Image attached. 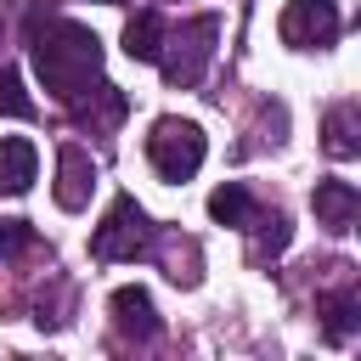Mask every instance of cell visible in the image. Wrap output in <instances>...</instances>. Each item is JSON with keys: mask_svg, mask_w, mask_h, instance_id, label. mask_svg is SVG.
I'll return each instance as SVG.
<instances>
[{"mask_svg": "<svg viewBox=\"0 0 361 361\" xmlns=\"http://www.w3.org/2000/svg\"><path fill=\"white\" fill-rule=\"evenodd\" d=\"M34 169H39V152L28 135H6L0 141V197H23L34 186Z\"/></svg>", "mask_w": 361, "mask_h": 361, "instance_id": "30bf717a", "label": "cell"}, {"mask_svg": "<svg viewBox=\"0 0 361 361\" xmlns=\"http://www.w3.org/2000/svg\"><path fill=\"white\" fill-rule=\"evenodd\" d=\"M28 56H34V73L45 79V90L56 102H79L90 90V79L102 73V39L85 28V23H68V17H51V23H34L28 28Z\"/></svg>", "mask_w": 361, "mask_h": 361, "instance_id": "6da1fadb", "label": "cell"}, {"mask_svg": "<svg viewBox=\"0 0 361 361\" xmlns=\"http://www.w3.org/2000/svg\"><path fill=\"white\" fill-rule=\"evenodd\" d=\"M34 243V226L28 220H0V254H17Z\"/></svg>", "mask_w": 361, "mask_h": 361, "instance_id": "2e32d148", "label": "cell"}, {"mask_svg": "<svg viewBox=\"0 0 361 361\" xmlns=\"http://www.w3.org/2000/svg\"><path fill=\"white\" fill-rule=\"evenodd\" d=\"M322 147H327V158H338V164H350V158L361 152V135H355V107H350V102L327 113V124H322Z\"/></svg>", "mask_w": 361, "mask_h": 361, "instance_id": "4fadbf2b", "label": "cell"}, {"mask_svg": "<svg viewBox=\"0 0 361 361\" xmlns=\"http://www.w3.org/2000/svg\"><path fill=\"white\" fill-rule=\"evenodd\" d=\"M310 209H316V220L327 231H350L355 214H361V192H355V180H316Z\"/></svg>", "mask_w": 361, "mask_h": 361, "instance_id": "ba28073f", "label": "cell"}, {"mask_svg": "<svg viewBox=\"0 0 361 361\" xmlns=\"http://www.w3.org/2000/svg\"><path fill=\"white\" fill-rule=\"evenodd\" d=\"M147 158H152V169L164 175V180H192L197 169H203V158H209V141H203V130L192 124V118H158L152 124V135H147Z\"/></svg>", "mask_w": 361, "mask_h": 361, "instance_id": "3957f363", "label": "cell"}, {"mask_svg": "<svg viewBox=\"0 0 361 361\" xmlns=\"http://www.w3.org/2000/svg\"><path fill=\"white\" fill-rule=\"evenodd\" d=\"M107 310H113V327H118L124 338H135V344L158 338V310H152V293H147V288H113Z\"/></svg>", "mask_w": 361, "mask_h": 361, "instance_id": "52a82bcc", "label": "cell"}, {"mask_svg": "<svg viewBox=\"0 0 361 361\" xmlns=\"http://www.w3.org/2000/svg\"><path fill=\"white\" fill-rule=\"evenodd\" d=\"M276 28H282V45H293V51H327L338 39L344 17H338V0H288Z\"/></svg>", "mask_w": 361, "mask_h": 361, "instance_id": "5b68a950", "label": "cell"}, {"mask_svg": "<svg viewBox=\"0 0 361 361\" xmlns=\"http://www.w3.org/2000/svg\"><path fill=\"white\" fill-rule=\"evenodd\" d=\"M288 237H293L288 214H271V220H265V231L254 237V259H271V254H282V248H288Z\"/></svg>", "mask_w": 361, "mask_h": 361, "instance_id": "9a60e30c", "label": "cell"}, {"mask_svg": "<svg viewBox=\"0 0 361 361\" xmlns=\"http://www.w3.org/2000/svg\"><path fill=\"white\" fill-rule=\"evenodd\" d=\"M316 316H322V338H327V344H350L355 327H361V293H355V288L322 293V299H316Z\"/></svg>", "mask_w": 361, "mask_h": 361, "instance_id": "9c48e42d", "label": "cell"}, {"mask_svg": "<svg viewBox=\"0 0 361 361\" xmlns=\"http://www.w3.org/2000/svg\"><path fill=\"white\" fill-rule=\"evenodd\" d=\"M209 214L220 220V226H237V231H248L259 214H254V197H248V186H237V180H226V186H214L209 192Z\"/></svg>", "mask_w": 361, "mask_h": 361, "instance_id": "7c38bea8", "label": "cell"}, {"mask_svg": "<svg viewBox=\"0 0 361 361\" xmlns=\"http://www.w3.org/2000/svg\"><path fill=\"white\" fill-rule=\"evenodd\" d=\"M90 186H96V158L79 141H62V152H56V209H68V214L85 209Z\"/></svg>", "mask_w": 361, "mask_h": 361, "instance_id": "8992f818", "label": "cell"}, {"mask_svg": "<svg viewBox=\"0 0 361 361\" xmlns=\"http://www.w3.org/2000/svg\"><path fill=\"white\" fill-rule=\"evenodd\" d=\"M164 34H169V23H164L158 11H135V17L124 23V51H130V62H158V56H164Z\"/></svg>", "mask_w": 361, "mask_h": 361, "instance_id": "8fae6325", "label": "cell"}, {"mask_svg": "<svg viewBox=\"0 0 361 361\" xmlns=\"http://www.w3.org/2000/svg\"><path fill=\"white\" fill-rule=\"evenodd\" d=\"M0 113H6V118H34V113H39L34 96L23 90V73H17V68H0Z\"/></svg>", "mask_w": 361, "mask_h": 361, "instance_id": "5bb4252c", "label": "cell"}, {"mask_svg": "<svg viewBox=\"0 0 361 361\" xmlns=\"http://www.w3.org/2000/svg\"><path fill=\"white\" fill-rule=\"evenodd\" d=\"M214 39H220V17L214 11H203V17H186L180 28H169L164 34V79L169 85H180V90H192L197 79H203V68H209V56H214Z\"/></svg>", "mask_w": 361, "mask_h": 361, "instance_id": "7a4b0ae2", "label": "cell"}, {"mask_svg": "<svg viewBox=\"0 0 361 361\" xmlns=\"http://www.w3.org/2000/svg\"><path fill=\"white\" fill-rule=\"evenodd\" d=\"M147 248H152V220H147V209L130 192H118L107 203L102 226L90 231V254L96 259H141Z\"/></svg>", "mask_w": 361, "mask_h": 361, "instance_id": "277c9868", "label": "cell"}]
</instances>
